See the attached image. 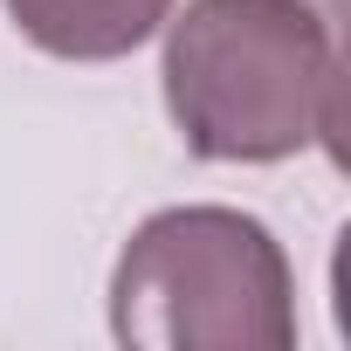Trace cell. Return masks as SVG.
Instances as JSON below:
<instances>
[{
    "mask_svg": "<svg viewBox=\"0 0 351 351\" xmlns=\"http://www.w3.org/2000/svg\"><path fill=\"white\" fill-rule=\"evenodd\" d=\"M158 83L207 165L337 145V14L317 0H186V14H165Z\"/></svg>",
    "mask_w": 351,
    "mask_h": 351,
    "instance_id": "1",
    "label": "cell"
},
{
    "mask_svg": "<svg viewBox=\"0 0 351 351\" xmlns=\"http://www.w3.org/2000/svg\"><path fill=\"white\" fill-rule=\"evenodd\" d=\"M110 337L131 351H289L296 276L241 207H165L110 269Z\"/></svg>",
    "mask_w": 351,
    "mask_h": 351,
    "instance_id": "2",
    "label": "cell"
},
{
    "mask_svg": "<svg viewBox=\"0 0 351 351\" xmlns=\"http://www.w3.org/2000/svg\"><path fill=\"white\" fill-rule=\"evenodd\" d=\"M172 14V0H8V21L62 62H124Z\"/></svg>",
    "mask_w": 351,
    "mask_h": 351,
    "instance_id": "3",
    "label": "cell"
},
{
    "mask_svg": "<svg viewBox=\"0 0 351 351\" xmlns=\"http://www.w3.org/2000/svg\"><path fill=\"white\" fill-rule=\"evenodd\" d=\"M317 8H330V14H337V0H317Z\"/></svg>",
    "mask_w": 351,
    "mask_h": 351,
    "instance_id": "4",
    "label": "cell"
}]
</instances>
